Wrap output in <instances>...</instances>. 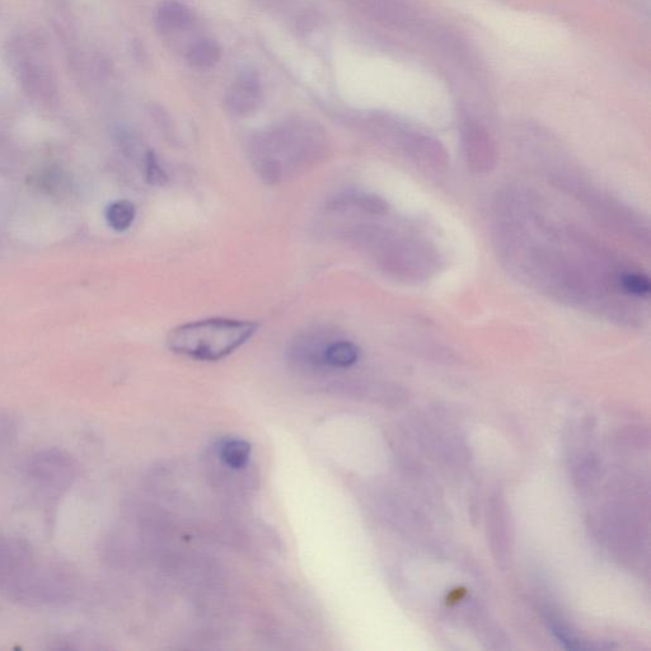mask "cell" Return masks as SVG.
Masks as SVG:
<instances>
[{
  "instance_id": "cell-1",
  "label": "cell",
  "mask_w": 651,
  "mask_h": 651,
  "mask_svg": "<svg viewBox=\"0 0 651 651\" xmlns=\"http://www.w3.org/2000/svg\"><path fill=\"white\" fill-rule=\"evenodd\" d=\"M325 153L321 131L301 123L265 131L250 145L252 166L257 176L270 185L316 166Z\"/></svg>"
},
{
  "instance_id": "cell-2",
  "label": "cell",
  "mask_w": 651,
  "mask_h": 651,
  "mask_svg": "<svg viewBox=\"0 0 651 651\" xmlns=\"http://www.w3.org/2000/svg\"><path fill=\"white\" fill-rule=\"evenodd\" d=\"M257 330L256 322L209 318L176 327L167 336V346L187 358L218 362L245 345Z\"/></svg>"
},
{
  "instance_id": "cell-3",
  "label": "cell",
  "mask_w": 651,
  "mask_h": 651,
  "mask_svg": "<svg viewBox=\"0 0 651 651\" xmlns=\"http://www.w3.org/2000/svg\"><path fill=\"white\" fill-rule=\"evenodd\" d=\"M73 592V579L67 571L34 560L6 593L13 601L27 606H53L69 602Z\"/></svg>"
},
{
  "instance_id": "cell-4",
  "label": "cell",
  "mask_w": 651,
  "mask_h": 651,
  "mask_svg": "<svg viewBox=\"0 0 651 651\" xmlns=\"http://www.w3.org/2000/svg\"><path fill=\"white\" fill-rule=\"evenodd\" d=\"M79 466L69 453L45 449L34 454L26 465V480L37 493L58 499L73 486Z\"/></svg>"
},
{
  "instance_id": "cell-5",
  "label": "cell",
  "mask_w": 651,
  "mask_h": 651,
  "mask_svg": "<svg viewBox=\"0 0 651 651\" xmlns=\"http://www.w3.org/2000/svg\"><path fill=\"white\" fill-rule=\"evenodd\" d=\"M32 561L34 556L25 542L0 532V589L6 592Z\"/></svg>"
},
{
  "instance_id": "cell-6",
  "label": "cell",
  "mask_w": 651,
  "mask_h": 651,
  "mask_svg": "<svg viewBox=\"0 0 651 651\" xmlns=\"http://www.w3.org/2000/svg\"><path fill=\"white\" fill-rule=\"evenodd\" d=\"M262 102V87L255 73H242L238 76L226 93V105L231 114L250 116L260 109Z\"/></svg>"
},
{
  "instance_id": "cell-7",
  "label": "cell",
  "mask_w": 651,
  "mask_h": 651,
  "mask_svg": "<svg viewBox=\"0 0 651 651\" xmlns=\"http://www.w3.org/2000/svg\"><path fill=\"white\" fill-rule=\"evenodd\" d=\"M330 336L331 332L329 331L312 330L303 332L290 345V359L304 368H325L323 367V351L332 340Z\"/></svg>"
},
{
  "instance_id": "cell-8",
  "label": "cell",
  "mask_w": 651,
  "mask_h": 651,
  "mask_svg": "<svg viewBox=\"0 0 651 651\" xmlns=\"http://www.w3.org/2000/svg\"><path fill=\"white\" fill-rule=\"evenodd\" d=\"M157 28L167 37L185 34L195 23L194 13L179 2L161 4L156 14Z\"/></svg>"
},
{
  "instance_id": "cell-9",
  "label": "cell",
  "mask_w": 651,
  "mask_h": 651,
  "mask_svg": "<svg viewBox=\"0 0 651 651\" xmlns=\"http://www.w3.org/2000/svg\"><path fill=\"white\" fill-rule=\"evenodd\" d=\"M360 358L358 346L348 340L332 339L323 351V367L346 369L357 364Z\"/></svg>"
},
{
  "instance_id": "cell-10",
  "label": "cell",
  "mask_w": 651,
  "mask_h": 651,
  "mask_svg": "<svg viewBox=\"0 0 651 651\" xmlns=\"http://www.w3.org/2000/svg\"><path fill=\"white\" fill-rule=\"evenodd\" d=\"M384 203L378 198L360 194H340L330 200L329 209L331 212H348V210H360L367 213L384 212Z\"/></svg>"
},
{
  "instance_id": "cell-11",
  "label": "cell",
  "mask_w": 651,
  "mask_h": 651,
  "mask_svg": "<svg viewBox=\"0 0 651 651\" xmlns=\"http://www.w3.org/2000/svg\"><path fill=\"white\" fill-rule=\"evenodd\" d=\"M186 59L192 68H212L220 59L219 45L217 42L209 39L196 40L187 49Z\"/></svg>"
},
{
  "instance_id": "cell-12",
  "label": "cell",
  "mask_w": 651,
  "mask_h": 651,
  "mask_svg": "<svg viewBox=\"0 0 651 651\" xmlns=\"http://www.w3.org/2000/svg\"><path fill=\"white\" fill-rule=\"evenodd\" d=\"M220 460L232 470H243L250 462L251 446L245 440L232 439L220 448Z\"/></svg>"
},
{
  "instance_id": "cell-13",
  "label": "cell",
  "mask_w": 651,
  "mask_h": 651,
  "mask_svg": "<svg viewBox=\"0 0 651 651\" xmlns=\"http://www.w3.org/2000/svg\"><path fill=\"white\" fill-rule=\"evenodd\" d=\"M137 209L128 200L116 201L106 210V219L109 226L116 232H125L134 223Z\"/></svg>"
},
{
  "instance_id": "cell-14",
  "label": "cell",
  "mask_w": 651,
  "mask_h": 651,
  "mask_svg": "<svg viewBox=\"0 0 651 651\" xmlns=\"http://www.w3.org/2000/svg\"><path fill=\"white\" fill-rule=\"evenodd\" d=\"M144 173L145 179L153 186H165L168 182V175L159 165L158 158L153 152L145 153Z\"/></svg>"
},
{
  "instance_id": "cell-15",
  "label": "cell",
  "mask_w": 651,
  "mask_h": 651,
  "mask_svg": "<svg viewBox=\"0 0 651 651\" xmlns=\"http://www.w3.org/2000/svg\"><path fill=\"white\" fill-rule=\"evenodd\" d=\"M622 287H624L626 292L634 295H640V297H644V295H648L650 293L649 279L639 274L624 276V278H622Z\"/></svg>"
}]
</instances>
